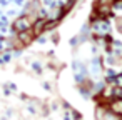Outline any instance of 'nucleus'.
Returning <instances> with one entry per match:
<instances>
[{"label":"nucleus","mask_w":122,"mask_h":120,"mask_svg":"<svg viewBox=\"0 0 122 120\" xmlns=\"http://www.w3.org/2000/svg\"><path fill=\"white\" fill-rule=\"evenodd\" d=\"M110 112H114V113H117V115L122 117V98L114 100V102L110 103Z\"/></svg>","instance_id":"7ed1b4c3"},{"label":"nucleus","mask_w":122,"mask_h":120,"mask_svg":"<svg viewBox=\"0 0 122 120\" xmlns=\"http://www.w3.org/2000/svg\"><path fill=\"white\" fill-rule=\"evenodd\" d=\"M115 0H97V14L104 15L110 12V7L114 5Z\"/></svg>","instance_id":"f257e3e1"},{"label":"nucleus","mask_w":122,"mask_h":120,"mask_svg":"<svg viewBox=\"0 0 122 120\" xmlns=\"http://www.w3.org/2000/svg\"><path fill=\"white\" fill-rule=\"evenodd\" d=\"M14 27H15V30H17V32H22V30H25L27 27H30V22H29V19L22 17V19H19V20L14 24Z\"/></svg>","instance_id":"f03ea898"}]
</instances>
